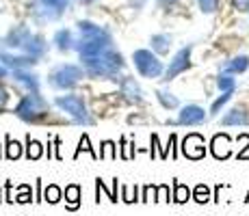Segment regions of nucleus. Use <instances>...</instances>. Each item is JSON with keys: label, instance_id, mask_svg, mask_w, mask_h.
<instances>
[{"label": "nucleus", "instance_id": "1", "mask_svg": "<svg viewBox=\"0 0 249 216\" xmlns=\"http://www.w3.org/2000/svg\"><path fill=\"white\" fill-rule=\"evenodd\" d=\"M83 63L87 67L91 78H113L124 67V59L119 52L108 48V50L102 52L100 56H83Z\"/></svg>", "mask_w": 249, "mask_h": 216}, {"label": "nucleus", "instance_id": "2", "mask_svg": "<svg viewBox=\"0 0 249 216\" xmlns=\"http://www.w3.org/2000/svg\"><path fill=\"white\" fill-rule=\"evenodd\" d=\"M16 115L24 121H39L41 117L48 115V104L39 93H31L26 98H22V102L16 108Z\"/></svg>", "mask_w": 249, "mask_h": 216}, {"label": "nucleus", "instance_id": "3", "mask_svg": "<svg viewBox=\"0 0 249 216\" xmlns=\"http://www.w3.org/2000/svg\"><path fill=\"white\" fill-rule=\"evenodd\" d=\"M71 0H33V16L37 22H54L70 7Z\"/></svg>", "mask_w": 249, "mask_h": 216}, {"label": "nucleus", "instance_id": "4", "mask_svg": "<svg viewBox=\"0 0 249 216\" xmlns=\"http://www.w3.org/2000/svg\"><path fill=\"white\" fill-rule=\"evenodd\" d=\"M83 78V69L76 65H59L56 69H52L50 74V84L54 89H71L76 86Z\"/></svg>", "mask_w": 249, "mask_h": 216}, {"label": "nucleus", "instance_id": "5", "mask_svg": "<svg viewBox=\"0 0 249 216\" xmlns=\"http://www.w3.org/2000/svg\"><path fill=\"white\" fill-rule=\"evenodd\" d=\"M56 106L63 108L65 113H70L71 117H74L76 123H80V126H91V117L87 113V106H85V102L78 98V95H61V98H56Z\"/></svg>", "mask_w": 249, "mask_h": 216}, {"label": "nucleus", "instance_id": "6", "mask_svg": "<svg viewBox=\"0 0 249 216\" xmlns=\"http://www.w3.org/2000/svg\"><path fill=\"white\" fill-rule=\"evenodd\" d=\"M132 61H135L139 74L145 76V78H159L162 74V63L159 61V56L152 54L150 50H135Z\"/></svg>", "mask_w": 249, "mask_h": 216}, {"label": "nucleus", "instance_id": "7", "mask_svg": "<svg viewBox=\"0 0 249 216\" xmlns=\"http://www.w3.org/2000/svg\"><path fill=\"white\" fill-rule=\"evenodd\" d=\"M191 52H193V46H184L182 50L176 52L174 61L169 63L165 71V80H174L176 76H180L182 71H186L191 67Z\"/></svg>", "mask_w": 249, "mask_h": 216}, {"label": "nucleus", "instance_id": "8", "mask_svg": "<svg viewBox=\"0 0 249 216\" xmlns=\"http://www.w3.org/2000/svg\"><path fill=\"white\" fill-rule=\"evenodd\" d=\"M182 153L191 160H199V158L206 156V143L202 134H189V136L182 141Z\"/></svg>", "mask_w": 249, "mask_h": 216}, {"label": "nucleus", "instance_id": "9", "mask_svg": "<svg viewBox=\"0 0 249 216\" xmlns=\"http://www.w3.org/2000/svg\"><path fill=\"white\" fill-rule=\"evenodd\" d=\"M76 26H78V33H80V37H83V39L111 43V35H108V31H104V28L98 26V24H93L89 20H80Z\"/></svg>", "mask_w": 249, "mask_h": 216}, {"label": "nucleus", "instance_id": "10", "mask_svg": "<svg viewBox=\"0 0 249 216\" xmlns=\"http://www.w3.org/2000/svg\"><path fill=\"white\" fill-rule=\"evenodd\" d=\"M204 121H206V110L202 106H197V104H189V106L180 110L176 123H180V126H199Z\"/></svg>", "mask_w": 249, "mask_h": 216}, {"label": "nucleus", "instance_id": "11", "mask_svg": "<svg viewBox=\"0 0 249 216\" xmlns=\"http://www.w3.org/2000/svg\"><path fill=\"white\" fill-rule=\"evenodd\" d=\"M31 35H33L31 28L24 26V24H20V26L11 28V31L7 33V37H4L2 43H4V46H9V48H24V43H26V39Z\"/></svg>", "mask_w": 249, "mask_h": 216}, {"label": "nucleus", "instance_id": "12", "mask_svg": "<svg viewBox=\"0 0 249 216\" xmlns=\"http://www.w3.org/2000/svg\"><path fill=\"white\" fill-rule=\"evenodd\" d=\"M0 61L7 67H11V69H24V67H31L37 63V59L31 54L16 56V54H9V52H0Z\"/></svg>", "mask_w": 249, "mask_h": 216}, {"label": "nucleus", "instance_id": "13", "mask_svg": "<svg viewBox=\"0 0 249 216\" xmlns=\"http://www.w3.org/2000/svg\"><path fill=\"white\" fill-rule=\"evenodd\" d=\"M210 151H213V156L217 158V160H226L230 158V136L228 134H217V136L213 138V143H210Z\"/></svg>", "mask_w": 249, "mask_h": 216}, {"label": "nucleus", "instance_id": "14", "mask_svg": "<svg viewBox=\"0 0 249 216\" xmlns=\"http://www.w3.org/2000/svg\"><path fill=\"white\" fill-rule=\"evenodd\" d=\"M247 69H249V56H247V54L234 56V59L226 61V63H223V67H221V71H226V74H232V76L243 74V71H247Z\"/></svg>", "mask_w": 249, "mask_h": 216}, {"label": "nucleus", "instance_id": "15", "mask_svg": "<svg viewBox=\"0 0 249 216\" xmlns=\"http://www.w3.org/2000/svg\"><path fill=\"white\" fill-rule=\"evenodd\" d=\"M26 54H31V56H35V59H39V56H44V52H46V39L41 35H31L26 39V43H24V48H22Z\"/></svg>", "mask_w": 249, "mask_h": 216}, {"label": "nucleus", "instance_id": "16", "mask_svg": "<svg viewBox=\"0 0 249 216\" xmlns=\"http://www.w3.org/2000/svg\"><path fill=\"white\" fill-rule=\"evenodd\" d=\"M13 78L20 84L28 86L31 93H39V80H37L35 74H31V71H26V69H13Z\"/></svg>", "mask_w": 249, "mask_h": 216}, {"label": "nucleus", "instance_id": "17", "mask_svg": "<svg viewBox=\"0 0 249 216\" xmlns=\"http://www.w3.org/2000/svg\"><path fill=\"white\" fill-rule=\"evenodd\" d=\"M221 123L223 126H249V115L243 108H232L221 119Z\"/></svg>", "mask_w": 249, "mask_h": 216}, {"label": "nucleus", "instance_id": "18", "mask_svg": "<svg viewBox=\"0 0 249 216\" xmlns=\"http://www.w3.org/2000/svg\"><path fill=\"white\" fill-rule=\"evenodd\" d=\"M122 95H126L130 102H141V86L135 83V78H122Z\"/></svg>", "mask_w": 249, "mask_h": 216}, {"label": "nucleus", "instance_id": "19", "mask_svg": "<svg viewBox=\"0 0 249 216\" xmlns=\"http://www.w3.org/2000/svg\"><path fill=\"white\" fill-rule=\"evenodd\" d=\"M54 43L61 52H65V50H70V48L76 46V39H74L70 28H61V31H56V35H54Z\"/></svg>", "mask_w": 249, "mask_h": 216}, {"label": "nucleus", "instance_id": "20", "mask_svg": "<svg viewBox=\"0 0 249 216\" xmlns=\"http://www.w3.org/2000/svg\"><path fill=\"white\" fill-rule=\"evenodd\" d=\"M152 48H154L159 54H167L171 48V37L165 35V33H159V35H152Z\"/></svg>", "mask_w": 249, "mask_h": 216}, {"label": "nucleus", "instance_id": "21", "mask_svg": "<svg viewBox=\"0 0 249 216\" xmlns=\"http://www.w3.org/2000/svg\"><path fill=\"white\" fill-rule=\"evenodd\" d=\"M65 199H68V210H78L80 205V186L71 184L65 188Z\"/></svg>", "mask_w": 249, "mask_h": 216}, {"label": "nucleus", "instance_id": "22", "mask_svg": "<svg viewBox=\"0 0 249 216\" xmlns=\"http://www.w3.org/2000/svg\"><path fill=\"white\" fill-rule=\"evenodd\" d=\"M41 153H44V145H41L39 141H35V138L28 136V141H26V158L28 160H39Z\"/></svg>", "mask_w": 249, "mask_h": 216}, {"label": "nucleus", "instance_id": "23", "mask_svg": "<svg viewBox=\"0 0 249 216\" xmlns=\"http://www.w3.org/2000/svg\"><path fill=\"white\" fill-rule=\"evenodd\" d=\"M217 86L221 93H228V91H234L236 89V80H234L232 74H226V71H221V76L217 78Z\"/></svg>", "mask_w": 249, "mask_h": 216}, {"label": "nucleus", "instance_id": "24", "mask_svg": "<svg viewBox=\"0 0 249 216\" xmlns=\"http://www.w3.org/2000/svg\"><path fill=\"white\" fill-rule=\"evenodd\" d=\"M189 199H191L189 186H184V184H180V182H176V184H174V201H176V203H186Z\"/></svg>", "mask_w": 249, "mask_h": 216}, {"label": "nucleus", "instance_id": "25", "mask_svg": "<svg viewBox=\"0 0 249 216\" xmlns=\"http://www.w3.org/2000/svg\"><path fill=\"white\" fill-rule=\"evenodd\" d=\"M197 7H199V11L202 13H206V16H213V13L219 11L221 0H197Z\"/></svg>", "mask_w": 249, "mask_h": 216}, {"label": "nucleus", "instance_id": "26", "mask_svg": "<svg viewBox=\"0 0 249 216\" xmlns=\"http://www.w3.org/2000/svg\"><path fill=\"white\" fill-rule=\"evenodd\" d=\"M159 100H160V104L165 106L167 110H174V108H178V98L176 95H171L169 91H159Z\"/></svg>", "mask_w": 249, "mask_h": 216}, {"label": "nucleus", "instance_id": "27", "mask_svg": "<svg viewBox=\"0 0 249 216\" xmlns=\"http://www.w3.org/2000/svg\"><path fill=\"white\" fill-rule=\"evenodd\" d=\"M22 156V145L18 141H13L11 136H7V158L9 160H18Z\"/></svg>", "mask_w": 249, "mask_h": 216}, {"label": "nucleus", "instance_id": "28", "mask_svg": "<svg viewBox=\"0 0 249 216\" xmlns=\"http://www.w3.org/2000/svg\"><path fill=\"white\" fill-rule=\"evenodd\" d=\"M193 199L197 201V203H208V201H210V188H208L206 184L195 186V190H193Z\"/></svg>", "mask_w": 249, "mask_h": 216}, {"label": "nucleus", "instance_id": "29", "mask_svg": "<svg viewBox=\"0 0 249 216\" xmlns=\"http://www.w3.org/2000/svg\"><path fill=\"white\" fill-rule=\"evenodd\" d=\"M232 95H234V91H228V93H221V98H217L213 102V106H210V115H217L219 110H221L223 106H226V104L230 102V100H232Z\"/></svg>", "mask_w": 249, "mask_h": 216}, {"label": "nucleus", "instance_id": "30", "mask_svg": "<svg viewBox=\"0 0 249 216\" xmlns=\"http://www.w3.org/2000/svg\"><path fill=\"white\" fill-rule=\"evenodd\" d=\"M44 199L48 201V203H59V201H61V188L56 184H50L44 190Z\"/></svg>", "mask_w": 249, "mask_h": 216}, {"label": "nucleus", "instance_id": "31", "mask_svg": "<svg viewBox=\"0 0 249 216\" xmlns=\"http://www.w3.org/2000/svg\"><path fill=\"white\" fill-rule=\"evenodd\" d=\"M100 158H107V160H115V158H117V150H115V143L113 141H104L102 143Z\"/></svg>", "mask_w": 249, "mask_h": 216}, {"label": "nucleus", "instance_id": "32", "mask_svg": "<svg viewBox=\"0 0 249 216\" xmlns=\"http://www.w3.org/2000/svg\"><path fill=\"white\" fill-rule=\"evenodd\" d=\"M80 151H89V153H91V158H100L98 153L93 151V147H91V143H89V136H87V134H85V136L80 138L78 150H76V158H78V153H80Z\"/></svg>", "mask_w": 249, "mask_h": 216}, {"label": "nucleus", "instance_id": "33", "mask_svg": "<svg viewBox=\"0 0 249 216\" xmlns=\"http://www.w3.org/2000/svg\"><path fill=\"white\" fill-rule=\"evenodd\" d=\"M122 199L126 201V203H132V201H137V186H135V190H132L130 186H124V188H122Z\"/></svg>", "mask_w": 249, "mask_h": 216}, {"label": "nucleus", "instance_id": "34", "mask_svg": "<svg viewBox=\"0 0 249 216\" xmlns=\"http://www.w3.org/2000/svg\"><path fill=\"white\" fill-rule=\"evenodd\" d=\"M232 9L238 13H249V0H230Z\"/></svg>", "mask_w": 249, "mask_h": 216}, {"label": "nucleus", "instance_id": "35", "mask_svg": "<svg viewBox=\"0 0 249 216\" xmlns=\"http://www.w3.org/2000/svg\"><path fill=\"white\" fill-rule=\"evenodd\" d=\"M31 186H20V195H18V203H28L31 201Z\"/></svg>", "mask_w": 249, "mask_h": 216}, {"label": "nucleus", "instance_id": "36", "mask_svg": "<svg viewBox=\"0 0 249 216\" xmlns=\"http://www.w3.org/2000/svg\"><path fill=\"white\" fill-rule=\"evenodd\" d=\"M156 201H169V186H156Z\"/></svg>", "mask_w": 249, "mask_h": 216}, {"label": "nucleus", "instance_id": "37", "mask_svg": "<svg viewBox=\"0 0 249 216\" xmlns=\"http://www.w3.org/2000/svg\"><path fill=\"white\" fill-rule=\"evenodd\" d=\"M238 143H241V151H238V158H241V160H243V158H247L245 156V151L249 150V134H241V136H238Z\"/></svg>", "mask_w": 249, "mask_h": 216}, {"label": "nucleus", "instance_id": "38", "mask_svg": "<svg viewBox=\"0 0 249 216\" xmlns=\"http://www.w3.org/2000/svg\"><path fill=\"white\" fill-rule=\"evenodd\" d=\"M150 197L156 201V186H145V188H143V197H141V201H150Z\"/></svg>", "mask_w": 249, "mask_h": 216}, {"label": "nucleus", "instance_id": "39", "mask_svg": "<svg viewBox=\"0 0 249 216\" xmlns=\"http://www.w3.org/2000/svg\"><path fill=\"white\" fill-rule=\"evenodd\" d=\"M7 102H9V93L2 89V86H0V110L7 106Z\"/></svg>", "mask_w": 249, "mask_h": 216}, {"label": "nucleus", "instance_id": "40", "mask_svg": "<svg viewBox=\"0 0 249 216\" xmlns=\"http://www.w3.org/2000/svg\"><path fill=\"white\" fill-rule=\"evenodd\" d=\"M176 2H180V0H159L160 7H171V4H176Z\"/></svg>", "mask_w": 249, "mask_h": 216}, {"label": "nucleus", "instance_id": "41", "mask_svg": "<svg viewBox=\"0 0 249 216\" xmlns=\"http://www.w3.org/2000/svg\"><path fill=\"white\" fill-rule=\"evenodd\" d=\"M4 76H7V69H4V67L0 65V78H4Z\"/></svg>", "mask_w": 249, "mask_h": 216}, {"label": "nucleus", "instance_id": "42", "mask_svg": "<svg viewBox=\"0 0 249 216\" xmlns=\"http://www.w3.org/2000/svg\"><path fill=\"white\" fill-rule=\"evenodd\" d=\"M83 2H91V0H83Z\"/></svg>", "mask_w": 249, "mask_h": 216}, {"label": "nucleus", "instance_id": "43", "mask_svg": "<svg viewBox=\"0 0 249 216\" xmlns=\"http://www.w3.org/2000/svg\"><path fill=\"white\" fill-rule=\"evenodd\" d=\"M245 201H249V193H247V199H245Z\"/></svg>", "mask_w": 249, "mask_h": 216}]
</instances>
